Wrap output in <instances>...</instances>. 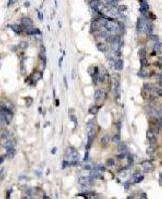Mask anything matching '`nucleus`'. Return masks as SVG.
<instances>
[{
	"label": "nucleus",
	"mask_w": 162,
	"mask_h": 199,
	"mask_svg": "<svg viewBox=\"0 0 162 199\" xmlns=\"http://www.w3.org/2000/svg\"><path fill=\"white\" fill-rule=\"evenodd\" d=\"M105 29L109 32H112V33H116V32H119L120 31V27L119 25H117L116 22H114L112 19H107V21L105 23Z\"/></svg>",
	"instance_id": "obj_2"
},
{
	"label": "nucleus",
	"mask_w": 162,
	"mask_h": 199,
	"mask_svg": "<svg viewBox=\"0 0 162 199\" xmlns=\"http://www.w3.org/2000/svg\"><path fill=\"white\" fill-rule=\"evenodd\" d=\"M118 150H119L120 153H125L126 150H127L126 144H125V143H119V145H118Z\"/></svg>",
	"instance_id": "obj_20"
},
{
	"label": "nucleus",
	"mask_w": 162,
	"mask_h": 199,
	"mask_svg": "<svg viewBox=\"0 0 162 199\" xmlns=\"http://www.w3.org/2000/svg\"><path fill=\"white\" fill-rule=\"evenodd\" d=\"M21 23L23 26L25 27H28V28H32V25H33V21L29 17H24L21 19Z\"/></svg>",
	"instance_id": "obj_9"
},
{
	"label": "nucleus",
	"mask_w": 162,
	"mask_h": 199,
	"mask_svg": "<svg viewBox=\"0 0 162 199\" xmlns=\"http://www.w3.org/2000/svg\"><path fill=\"white\" fill-rule=\"evenodd\" d=\"M155 97H162V89L161 88H154L153 90Z\"/></svg>",
	"instance_id": "obj_23"
},
{
	"label": "nucleus",
	"mask_w": 162,
	"mask_h": 199,
	"mask_svg": "<svg viewBox=\"0 0 162 199\" xmlns=\"http://www.w3.org/2000/svg\"><path fill=\"white\" fill-rule=\"evenodd\" d=\"M140 199H147L146 194H145V193H142V194H141V196H140Z\"/></svg>",
	"instance_id": "obj_45"
},
{
	"label": "nucleus",
	"mask_w": 162,
	"mask_h": 199,
	"mask_svg": "<svg viewBox=\"0 0 162 199\" xmlns=\"http://www.w3.org/2000/svg\"><path fill=\"white\" fill-rule=\"evenodd\" d=\"M126 156H127V154H126V153H121L120 155H118V156H117V158H118V159H123V158H125Z\"/></svg>",
	"instance_id": "obj_40"
},
{
	"label": "nucleus",
	"mask_w": 162,
	"mask_h": 199,
	"mask_svg": "<svg viewBox=\"0 0 162 199\" xmlns=\"http://www.w3.org/2000/svg\"><path fill=\"white\" fill-rule=\"evenodd\" d=\"M107 77V72L105 69H102L101 71H99V75H98V82L100 83H104L105 79Z\"/></svg>",
	"instance_id": "obj_13"
},
{
	"label": "nucleus",
	"mask_w": 162,
	"mask_h": 199,
	"mask_svg": "<svg viewBox=\"0 0 162 199\" xmlns=\"http://www.w3.org/2000/svg\"><path fill=\"white\" fill-rule=\"evenodd\" d=\"M8 133L7 132H3L2 131V133H1V138L3 139V140H7V139H8Z\"/></svg>",
	"instance_id": "obj_33"
},
{
	"label": "nucleus",
	"mask_w": 162,
	"mask_h": 199,
	"mask_svg": "<svg viewBox=\"0 0 162 199\" xmlns=\"http://www.w3.org/2000/svg\"><path fill=\"white\" fill-rule=\"evenodd\" d=\"M71 165H72V163H69L67 160H64V161H63V165H62V168L64 169V168L68 167V166H71Z\"/></svg>",
	"instance_id": "obj_37"
},
{
	"label": "nucleus",
	"mask_w": 162,
	"mask_h": 199,
	"mask_svg": "<svg viewBox=\"0 0 162 199\" xmlns=\"http://www.w3.org/2000/svg\"><path fill=\"white\" fill-rule=\"evenodd\" d=\"M138 55H139L140 59H141V58H144L145 55H146V50H145L144 48H140V49L138 50Z\"/></svg>",
	"instance_id": "obj_26"
},
{
	"label": "nucleus",
	"mask_w": 162,
	"mask_h": 199,
	"mask_svg": "<svg viewBox=\"0 0 162 199\" xmlns=\"http://www.w3.org/2000/svg\"><path fill=\"white\" fill-rule=\"evenodd\" d=\"M94 179L91 176H81L79 178V183L82 185L83 187H88L89 185L93 182Z\"/></svg>",
	"instance_id": "obj_4"
},
{
	"label": "nucleus",
	"mask_w": 162,
	"mask_h": 199,
	"mask_svg": "<svg viewBox=\"0 0 162 199\" xmlns=\"http://www.w3.org/2000/svg\"><path fill=\"white\" fill-rule=\"evenodd\" d=\"M97 48H98V50H100V51H106V49H107V47H106V44L105 43H103V42H98L97 43Z\"/></svg>",
	"instance_id": "obj_21"
},
{
	"label": "nucleus",
	"mask_w": 162,
	"mask_h": 199,
	"mask_svg": "<svg viewBox=\"0 0 162 199\" xmlns=\"http://www.w3.org/2000/svg\"><path fill=\"white\" fill-rule=\"evenodd\" d=\"M14 156H15V150H14V148L7 150V157H8L9 159H12Z\"/></svg>",
	"instance_id": "obj_25"
},
{
	"label": "nucleus",
	"mask_w": 162,
	"mask_h": 199,
	"mask_svg": "<svg viewBox=\"0 0 162 199\" xmlns=\"http://www.w3.org/2000/svg\"><path fill=\"white\" fill-rule=\"evenodd\" d=\"M127 158H128V163L132 164L133 163V156L131 154H127Z\"/></svg>",
	"instance_id": "obj_38"
},
{
	"label": "nucleus",
	"mask_w": 162,
	"mask_h": 199,
	"mask_svg": "<svg viewBox=\"0 0 162 199\" xmlns=\"http://www.w3.org/2000/svg\"><path fill=\"white\" fill-rule=\"evenodd\" d=\"M147 139H148V142H149L150 146H154L157 142V139H156V136H155L151 131H148L147 132Z\"/></svg>",
	"instance_id": "obj_6"
},
{
	"label": "nucleus",
	"mask_w": 162,
	"mask_h": 199,
	"mask_svg": "<svg viewBox=\"0 0 162 199\" xmlns=\"http://www.w3.org/2000/svg\"><path fill=\"white\" fill-rule=\"evenodd\" d=\"M107 97V94L106 92L103 90V89H100V90H97L95 92V94H94V100H95L96 102L98 101H103V100H105Z\"/></svg>",
	"instance_id": "obj_5"
},
{
	"label": "nucleus",
	"mask_w": 162,
	"mask_h": 199,
	"mask_svg": "<svg viewBox=\"0 0 162 199\" xmlns=\"http://www.w3.org/2000/svg\"><path fill=\"white\" fill-rule=\"evenodd\" d=\"M154 151H155V147H154V146H149V147L147 148V150H146V152H147V154H148V155L153 154V153H154Z\"/></svg>",
	"instance_id": "obj_30"
},
{
	"label": "nucleus",
	"mask_w": 162,
	"mask_h": 199,
	"mask_svg": "<svg viewBox=\"0 0 162 199\" xmlns=\"http://www.w3.org/2000/svg\"><path fill=\"white\" fill-rule=\"evenodd\" d=\"M65 159L68 161H72V162H76L79 159V153L78 152L72 148V147H68L66 149V153H65Z\"/></svg>",
	"instance_id": "obj_1"
},
{
	"label": "nucleus",
	"mask_w": 162,
	"mask_h": 199,
	"mask_svg": "<svg viewBox=\"0 0 162 199\" xmlns=\"http://www.w3.org/2000/svg\"><path fill=\"white\" fill-rule=\"evenodd\" d=\"M116 127H117V130H118V133L120 132V130H121V122L120 121H118L117 122V124H116Z\"/></svg>",
	"instance_id": "obj_41"
},
{
	"label": "nucleus",
	"mask_w": 162,
	"mask_h": 199,
	"mask_svg": "<svg viewBox=\"0 0 162 199\" xmlns=\"http://www.w3.org/2000/svg\"><path fill=\"white\" fill-rule=\"evenodd\" d=\"M148 9H149V5H148V3L146 1H144V0H142V1H140V13H142V14H145V13L148 11Z\"/></svg>",
	"instance_id": "obj_8"
},
{
	"label": "nucleus",
	"mask_w": 162,
	"mask_h": 199,
	"mask_svg": "<svg viewBox=\"0 0 162 199\" xmlns=\"http://www.w3.org/2000/svg\"><path fill=\"white\" fill-rule=\"evenodd\" d=\"M111 140V137L109 135H104L102 138H101V144L102 145H107L108 143H109V141Z\"/></svg>",
	"instance_id": "obj_17"
},
{
	"label": "nucleus",
	"mask_w": 162,
	"mask_h": 199,
	"mask_svg": "<svg viewBox=\"0 0 162 199\" xmlns=\"http://www.w3.org/2000/svg\"><path fill=\"white\" fill-rule=\"evenodd\" d=\"M114 69L116 70H122L123 69V61L122 59H117L114 62Z\"/></svg>",
	"instance_id": "obj_14"
},
{
	"label": "nucleus",
	"mask_w": 162,
	"mask_h": 199,
	"mask_svg": "<svg viewBox=\"0 0 162 199\" xmlns=\"http://www.w3.org/2000/svg\"><path fill=\"white\" fill-rule=\"evenodd\" d=\"M38 16H39V19H40V20H42V19H43L42 13H41V12H39V11H38Z\"/></svg>",
	"instance_id": "obj_46"
},
{
	"label": "nucleus",
	"mask_w": 162,
	"mask_h": 199,
	"mask_svg": "<svg viewBox=\"0 0 162 199\" xmlns=\"http://www.w3.org/2000/svg\"><path fill=\"white\" fill-rule=\"evenodd\" d=\"M149 38L151 39V40L155 41V42L159 41V37H158V35H156V34H151V35H149Z\"/></svg>",
	"instance_id": "obj_32"
},
{
	"label": "nucleus",
	"mask_w": 162,
	"mask_h": 199,
	"mask_svg": "<svg viewBox=\"0 0 162 199\" xmlns=\"http://www.w3.org/2000/svg\"><path fill=\"white\" fill-rule=\"evenodd\" d=\"M24 5L27 7V6H29V5H30V3H29V2H25V3H24Z\"/></svg>",
	"instance_id": "obj_51"
},
{
	"label": "nucleus",
	"mask_w": 162,
	"mask_h": 199,
	"mask_svg": "<svg viewBox=\"0 0 162 199\" xmlns=\"http://www.w3.org/2000/svg\"><path fill=\"white\" fill-rule=\"evenodd\" d=\"M161 46H162V43H161L160 41L155 42V44H154V49L156 50V51H160V49H161Z\"/></svg>",
	"instance_id": "obj_31"
},
{
	"label": "nucleus",
	"mask_w": 162,
	"mask_h": 199,
	"mask_svg": "<svg viewBox=\"0 0 162 199\" xmlns=\"http://www.w3.org/2000/svg\"><path fill=\"white\" fill-rule=\"evenodd\" d=\"M70 119H71V120L74 122V124L77 125V119L75 118V116H74V115H71V116H70Z\"/></svg>",
	"instance_id": "obj_39"
},
{
	"label": "nucleus",
	"mask_w": 162,
	"mask_h": 199,
	"mask_svg": "<svg viewBox=\"0 0 162 199\" xmlns=\"http://www.w3.org/2000/svg\"><path fill=\"white\" fill-rule=\"evenodd\" d=\"M158 79H159L160 82H162V72H161V74L158 76Z\"/></svg>",
	"instance_id": "obj_49"
},
{
	"label": "nucleus",
	"mask_w": 162,
	"mask_h": 199,
	"mask_svg": "<svg viewBox=\"0 0 162 199\" xmlns=\"http://www.w3.org/2000/svg\"><path fill=\"white\" fill-rule=\"evenodd\" d=\"M90 4H91V7H92V8H98L101 3H100V1H97V0H95V1H92Z\"/></svg>",
	"instance_id": "obj_29"
},
{
	"label": "nucleus",
	"mask_w": 162,
	"mask_h": 199,
	"mask_svg": "<svg viewBox=\"0 0 162 199\" xmlns=\"http://www.w3.org/2000/svg\"><path fill=\"white\" fill-rule=\"evenodd\" d=\"M88 156H89V152H88V150L86 151V153H85V157H84V161H86L87 159H88Z\"/></svg>",
	"instance_id": "obj_43"
},
{
	"label": "nucleus",
	"mask_w": 162,
	"mask_h": 199,
	"mask_svg": "<svg viewBox=\"0 0 162 199\" xmlns=\"http://www.w3.org/2000/svg\"><path fill=\"white\" fill-rule=\"evenodd\" d=\"M152 30H153V24L149 21H145V25H144V29L143 31H145L147 34L151 35L152 34Z\"/></svg>",
	"instance_id": "obj_10"
},
{
	"label": "nucleus",
	"mask_w": 162,
	"mask_h": 199,
	"mask_svg": "<svg viewBox=\"0 0 162 199\" xmlns=\"http://www.w3.org/2000/svg\"><path fill=\"white\" fill-rule=\"evenodd\" d=\"M3 147L6 149V150H9V149H12L13 147H14V142H12L11 140L7 141L4 145H3Z\"/></svg>",
	"instance_id": "obj_19"
},
{
	"label": "nucleus",
	"mask_w": 162,
	"mask_h": 199,
	"mask_svg": "<svg viewBox=\"0 0 162 199\" xmlns=\"http://www.w3.org/2000/svg\"><path fill=\"white\" fill-rule=\"evenodd\" d=\"M132 179V182L133 183H139V182H141L144 179V176L143 175H140V174H138V173H134L133 175H132V177H131Z\"/></svg>",
	"instance_id": "obj_12"
},
{
	"label": "nucleus",
	"mask_w": 162,
	"mask_h": 199,
	"mask_svg": "<svg viewBox=\"0 0 162 199\" xmlns=\"http://www.w3.org/2000/svg\"><path fill=\"white\" fill-rule=\"evenodd\" d=\"M62 59H63V57H61V58H60V59H59V62H58V64H59V66H60V68H61V63H62Z\"/></svg>",
	"instance_id": "obj_48"
},
{
	"label": "nucleus",
	"mask_w": 162,
	"mask_h": 199,
	"mask_svg": "<svg viewBox=\"0 0 162 199\" xmlns=\"http://www.w3.org/2000/svg\"><path fill=\"white\" fill-rule=\"evenodd\" d=\"M112 141L115 142V143H119V142H120V133H117V134H115V135L113 136Z\"/></svg>",
	"instance_id": "obj_27"
},
{
	"label": "nucleus",
	"mask_w": 162,
	"mask_h": 199,
	"mask_svg": "<svg viewBox=\"0 0 162 199\" xmlns=\"http://www.w3.org/2000/svg\"><path fill=\"white\" fill-rule=\"evenodd\" d=\"M1 114L4 116L7 124H10L11 121H12V118H13V113L11 112V110L8 109V108H6V107L3 108V106H2V107H1Z\"/></svg>",
	"instance_id": "obj_3"
},
{
	"label": "nucleus",
	"mask_w": 162,
	"mask_h": 199,
	"mask_svg": "<svg viewBox=\"0 0 162 199\" xmlns=\"http://www.w3.org/2000/svg\"><path fill=\"white\" fill-rule=\"evenodd\" d=\"M10 28L14 31L15 33H17V34H19V33H21V28H20V26L17 25V24H12L10 25Z\"/></svg>",
	"instance_id": "obj_18"
},
{
	"label": "nucleus",
	"mask_w": 162,
	"mask_h": 199,
	"mask_svg": "<svg viewBox=\"0 0 162 199\" xmlns=\"http://www.w3.org/2000/svg\"><path fill=\"white\" fill-rule=\"evenodd\" d=\"M159 123H160V124H161V126H162V118H160V119H159Z\"/></svg>",
	"instance_id": "obj_52"
},
{
	"label": "nucleus",
	"mask_w": 162,
	"mask_h": 199,
	"mask_svg": "<svg viewBox=\"0 0 162 199\" xmlns=\"http://www.w3.org/2000/svg\"><path fill=\"white\" fill-rule=\"evenodd\" d=\"M99 109H100L99 106H91L89 109V114L90 115H96L99 111Z\"/></svg>",
	"instance_id": "obj_16"
},
{
	"label": "nucleus",
	"mask_w": 162,
	"mask_h": 199,
	"mask_svg": "<svg viewBox=\"0 0 162 199\" xmlns=\"http://www.w3.org/2000/svg\"><path fill=\"white\" fill-rule=\"evenodd\" d=\"M138 77H149V75H148V72L146 71V70H144L143 69H141L139 71H138Z\"/></svg>",
	"instance_id": "obj_22"
},
{
	"label": "nucleus",
	"mask_w": 162,
	"mask_h": 199,
	"mask_svg": "<svg viewBox=\"0 0 162 199\" xmlns=\"http://www.w3.org/2000/svg\"><path fill=\"white\" fill-rule=\"evenodd\" d=\"M140 63H141V68H145V66H147V64H148V61H147V58L146 57H144V58H141L140 59Z\"/></svg>",
	"instance_id": "obj_28"
},
{
	"label": "nucleus",
	"mask_w": 162,
	"mask_h": 199,
	"mask_svg": "<svg viewBox=\"0 0 162 199\" xmlns=\"http://www.w3.org/2000/svg\"><path fill=\"white\" fill-rule=\"evenodd\" d=\"M19 46H20V48L24 49V48H26L27 46H28V44H27V42H26V41H21V42L19 43Z\"/></svg>",
	"instance_id": "obj_34"
},
{
	"label": "nucleus",
	"mask_w": 162,
	"mask_h": 199,
	"mask_svg": "<svg viewBox=\"0 0 162 199\" xmlns=\"http://www.w3.org/2000/svg\"><path fill=\"white\" fill-rule=\"evenodd\" d=\"M141 165H142L143 170H144V172H146V173L147 172L152 171V169H153V165L150 161H144V162L141 163Z\"/></svg>",
	"instance_id": "obj_7"
},
{
	"label": "nucleus",
	"mask_w": 162,
	"mask_h": 199,
	"mask_svg": "<svg viewBox=\"0 0 162 199\" xmlns=\"http://www.w3.org/2000/svg\"><path fill=\"white\" fill-rule=\"evenodd\" d=\"M55 104H56V106H58V105H59V101H58V100H56V102H55Z\"/></svg>",
	"instance_id": "obj_53"
},
{
	"label": "nucleus",
	"mask_w": 162,
	"mask_h": 199,
	"mask_svg": "<svg viewBox=\"0 0 162 199\" xmlns=\"http://www.w3.org/2000/svg\"><path fill=\"white\" fill-rule=\"evenodd\" d=\"M26 33L29 35H33V34H36V35H40L41 34V31H40L38 28H28L26 30Z\"/></svg>",
	"instance_id": "obj_15"
},
{
	"label": "nucleus",
	"mask_w": 162,
	"mask_h": 199,
	"mask_svg": "<svg viewBox=\"0 0 162 199\" xmlns=\"http://www.w3.org/2000/svg\"><path fill=\"white\" fill-rule=\"evenodd\" d=\"M56 151H57L56 148H53V149L51 150V153H52V154H55V153H56Z\"/></svg>",
	"instance_id": "obj_47"
},
{
	"label": "nucleus",
	"mask_w": 162,
	"mask_h": 199,
	"mask_svg": "<svg viewBox=\"0 0 162 199\" xmlns=\"http://www.w3.org/2000/svg\"><path fill=\"white\" fill-rule=\"evenodd\" d=\"M14 2H15V1H12V0H11V1H9V2H8V6H10L11 4H14Z\"/></svg>",
	"instance_id": "obj_50"
},
{
	"label": "nucleus",
	"mask_w": 162,
	"mask_h": 199,
	"mask_svg": "<svg viewBox=\"0 0 162 199\" xmlns=\"http://www.w3.org/2000/svg\"><path fill=\"white\" fill-rule=\"evenodd\" d=\"M63 81H64V84H65V88L68 89V84H67V79H66V77H63Z\"/></svg>",
	"instance_id": "obj_44"
},
{
	"label": "nucleus",
	"mask_w": 162,
	"mask_h": 199,
	"mask_svg": "<svg viewBox=\"0 0 162 199\" xmlns=\"http://www.w3.org/2000/svg\"><path fill=\"white\" fill-rule=\"evenodd\" d=\"M114 164H115V163H114V160H113V159H108V160L106 161V165H107V166H109V167H110V166H113Z\"/></svg>",
	"instance_id": "obj_35"
},
{
	"label": "nucleus",
	"mask_w": 162,
	"mask_h": 199,
	"mask_svg": "<svg viewBox=\"0 0 162 199\" xmlns=\"http://www.w3.org/2000/svg\"><path fill=\"white\" fill-rule=\"evenodd\" d=\"M129 185H130V181H126V182L124 183V188H125V189H128V188H129Z\"/></svg>",
	"instance_id": "obj_42"
},
{
	"label": "nucleus",
	"mask_w": 162,
	"mask_h": 199,
	"mask_svg": "<svg viewBox=\"0 0 162 199\" xmlns=\"http://www.w3.org/2000/svg\"><path fill=\"white\" fill-rule=\"evenodd\" d=\"M126 8H127V6H126V5H119V6H118V11H119V12L125 11Z\"/></svg>",
	"instance_id": "obj_36"
},
{
	"label": "nucleus",
	"mask_w": 162,
	"mask_h": 199,
	"mask_svg": "<svg viewBox=\"0 0 162 199\" xmlns=\"http://www.w3.org/2000/svg\"><path fill=\"white\" fill-rule=\"evenodd\" d=\"M145 19L144 18H138L137 20V25H136V28H137V31L140 32V31H143L144 29V25H145Z\"/></svg>",
	"instance_id": "obj_11"
},
{
	"label": "nucleus",
	"mask_w": 162,
	"mask_h": 199,
	"mask_svg": "<svg viewBox=\"0 0 162 199\" xmlns=\"http://www.w3.org/2000/svg\"><path fill=\"white\" fill-rule=\"evenodd\" d=\"M106 5L111 6V7H116V6L118 5V2L116 1V0H108V1L106 2Z\"/></svg>",
	"instance_id": "obj_24"
}]
</instances>
